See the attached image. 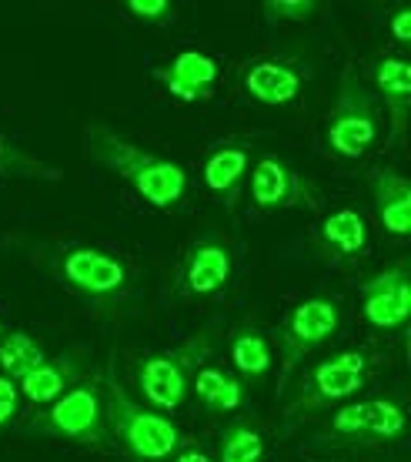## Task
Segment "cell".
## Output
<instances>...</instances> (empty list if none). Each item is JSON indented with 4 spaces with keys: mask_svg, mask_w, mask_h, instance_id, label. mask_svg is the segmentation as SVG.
Wrapping results in <instances>:
<instances>
[{
    "mask_svg": "<svg viewBox=\"0 0 411 462\" xmlns=\"http://www.w3.org/2000/svg\"><path fill=\"white\" fill-rule=\"evenodd\" d=\"M17 405H21V389H17V382H11V379H4V375H0V432L14 422V416H17Z\"/></svg>",
    "mask_w": 411,
    "mask_h": 462,
    "instance_id": "cell-27",
    "label": "cell"
},
{
    "mask_svg": "<svg viewBox=\"0 0 411 462\" xmlns=\"http://www.w3.org/2000/svg\"><path fill=\"white\" fill-rule=\"evenodd\" d=\"M0 336H4V325H0Z\"/></svg>",
    "mask_w": 411,
    "mask_h": 462,
    "instance_id": "cell-30",
    "label": "cell"
},
{
    "mask_svg": "<svg viewBox=\"0 0 411 462\" xmlns=\"http://www.w3.org/2000/svg\"><path fill=\"white\" fill-rule=\"evenodd\" d=\"M321 245L334 254V258H361L368 248V225L361 211L338 208L321 221Z\"/></svg>",
    "mask_w": 411,
    "mask_h": 462,
    "instance_id": "cell-19",
    "label": "cell"
},
{
    "mask_svg": "<svg viewBox=\"0 0 411 462\" xmlns=\"http://www.w3.org/2000/svg\"><path fill=\"white\" fill-rule=\"evenodd\" d=\"M248 191H251V205L258 211H291L318 205V185L288 162H281L278 154H261L251 164Z\"/></svg>",
    "mask_w": 411,
    "mask_h": 462,
    "instance_id": "cell-8",
    "label": "cell"
},
{
    "mask_svg": "<svg viewBox=\"0 0 411 462\" xmlns=\"http://www.w3.org/2000/svg\"><path fill=\"white\" fill-rule=\"evenodd\" d=\"M231 272H234L231 245L217 235H197L195 242L187 245L181 268H178V295L181 299H211L228 289Z\"/></svg>",
    "mask_w": 411,
    "mask_h": 462,
    "instance_id": "cell-10",
    "label": "cell"
},
{
    "mask_svg": "<svg viewBox=\"0 0 411 462\" xmlns=\"http://www.w3.org/2000/svg\"><path fill=\"white\" fill-rule=\"evenodd\" d=\"M124 11L131 14V17H137V21L154 23V27L174 21V4H171V0H127Z\"/></svg>",
    "mask_w": 411,
    "mask_h": 462,
    "instance_id": "cell-26",
    "label": "cell"
},
{
    "mask_svg": "<svg viewBox=\"0 0 411 462\" xmlns=\"http://www.w3.org/2000/svg\"><path fill=\"white\" fill-rule=\"evenodd\" d=\"M391 34H395V41H398L401 47L411 44V7H398V11L391 14Z\"/></svg>",
    "mask_w": 411,
    "mask_h": 462,
    "instance_id": "cell-28",
    "label": "cell"
},
{
    "mask_svg": "<svg viewBox=\"0 0 411 462\" xmlns=\"http://www.w3.org/2000/svg\"><path fill=\"white\" fill-rule=\"evenodd\" d=\"M251 174V144L248 141H221L205 162V185L207 191L224 201V205H234L241 195V188Z\"/></svg>",
    "mask_w": 411,
    "mask_h": 462,
    "instance_id": "cell-14",
    "label": "cell"
},
{
    "mask_svg": "<svg viewBox=\"0 0 411 462\" xmlns=\"http://www.w3.org/2000/svg\"><path fill=\"white\" fill-rule=\"evenodd\" d=\"M328 436H334V442H348V446L398 442L405 436V412L398 402H388V399L352 402L334 412Z\"/></svg>",
    "mask_w": 411,
    "mask_h": 462,
    "instance_id": "cell-11",
    "label": "cell"
},
{
    "mask_svg": "<svg viewBox=\"0 0 411 462\" xmlns=\"http://www.w3.org/2000/svg\"><path fill=\"white\" fill-rule=\"evenodd\" d=\"M174 462H211V456H205L201 449H184L174 456Z\"/></svg>",
    "mask_w": 411,
    "mask_h": 462,
    "instance_id": "cell-29",
    "label": "cell"
},
{
    "mask_svg": "<svg viewBox=\"0 0 411 462\" xmlns=\"http://www.w3.org/2000/svg\"><path fill=\"white\" fill-rule=\"evenodd\" d=\"M368 185H371V198H375L378 221L385 225L388 235L405 238V235L411 231V185H408V178L398 174V171L381 168V171H371Z\"/></svg>",
    "mask_w": 411,
    "mask_h": 462,
    "instance_id": "cell-17",
    "label": "cell"
},
{
    "mask_svg": "<svg viewBox=\"0 0 411 462\" xmlns=\"http://www.w3.org/2000/svg\"><path fill=\"white\" fill-rule=\"evenodd\" d=\"M104 393V422L107 432L124 446L137 462H164L181 452V429L174 426L168 416L151 412L134 395L124 389V382L107 369L101 382Z\"/></svg>",
    "mask_w": 411,
    "mask_h": 462,
    "instance_id": "cell-2",
    "label": "cell"
},
{
    "mask_svg": "<svg viewBox=\"0 0 411 462\" xmlns=\"http://www.w3.org/2000/svg\"><path fill=\"white\" fill-rule=\"evenodd\" d=\"M324 141L338 158H361L378 141V107L354 70H344L338 84V97L328 115Z\"/></svg>",
    "mask_w": 411,
    "mask_h": 462,
    "instance_id": "cell-6",
    "label": "cell"
},
{
    "mask_svg": "<svg viewBox=\"0 0 411 462\" xmlns=\"http://www.w3.org/2000/svg\"><path fill=\"white\" fill-rule=\"evenodd\" d=\"M301 84H305V70L297 68L295 60L285 58H261L244 70V91H248V97H254V101H261L268 107L295 101L297 94H301Z\"/></svg>",
    "mask_w": 411,
    "mask_h": 462,
    "instance_id": "cell-15",
    "label": "cell"
},
{
    "mask_svg": "<svg viewBox=\"0 0 411 462\" xmlns=\"http://www.w3.org/2000/svg\"><path fill=\"white\" fill-rule=\"evenodd\" d=\"M375 88L381 94V101L388 107L391 117V141L405 138L408 127V111H411V64L398 54L375 60Z\"/></svg>",
    "mask_w": 411,
    "mask_h": 462,
    "instance_id": "cell-16",
    "label": "cell"
},
{
    "mask_svg": "<svg viewBox=\"0 0 411 462\" xmlns=\"http://www.w3.org/2000/svg\"><path fill=\"white\" fill-rule=\"evenodd\" d=\"M34 432L54 439L80 442V446H104L107 422H104V393L101 382H78L68 393L47 405V412L31 422Z\"/></svg>",
    "mask_w": 411,
    "mask_h": 462,
    "instance_id": "cell-7",
    "label": "cell"
},
{
    "mask_svg": "<svg viewBox=\"0 0 411 462\" xmlns=\"http://www.w3.org/2000/svg\"><path fill=\"white\" fill-rule=\"evenodd\" d=\"M264 439L258 429L248 422H231L221 432V446H217V462H261Z\"/></svg>",
    "mask_w": 411,
    "mask_h": 462,
    "instance_id": "cell-24",
    "label": "cell"
},
{
    "mask_svg": "<svg viewBox=\"0 0 411 462\" xmlns=\"http://www.w3.org/2000/svg\"><path fill=\"white\" fill-rule=\"evenodd\" d=\"M191 389L197 393V402L205 405L207 412H234L244 402L241 382L234 375H228L224 369H211V365H205V369L197 372Z\"/></svg>",
    "mask_w": 411,
    "mask_h": 462,
    "instance_id": "cell-20",
    "label": "cell"
},
{
    "mask_svg": "<svg viewBox=\"0 0 411 462\" xmlns=\"http://www.w3.org/2000/svg\"><path fill=\"white\" fill-rule=\"evenodd\" d=\"M211 346H215V332L205 328V332H197L195 338H187L181 346L137 358L134 382L137 393L144 395V402L160 409V412L181 409L187 393H191L195 375L205 369V358L211 356Z\"/></svg>",
    "mask_w": 411,
    "mask_h": 462,
    "instance_id": "cell-3",
    "label": "cell"
},
{
    "mask_svg": "<svg viewBox=\"0 0 411 462\" xmlns=\"http://www.w3.org/2000/svg\"><path fill=\"white\" fill-rule=\"evenodd\" d=\"M368 379H371V356L365 348H344V352L321 358L318 365L301 379L295 399L285 409V419L297 422V419L311 416V412H321V409H328L334 402H344L354 393H361Z\"/></svg>",
    "mask_w": 411,
    "mask_h": 462,
    "instance_id": "cell-4",
    "label": "cell"
},
{
    "mask_svg": "<svg viewBox=\"0 0 411 462\" xmlns=\"http://www.w3.org/2000/svg\"><path fill=\"white\" fill-rule=\"evenodd\" d=\"M54 275L74 295L97 305H114L127 295L131 275L127 265L97 245H68L54 258Z\"/></svg>",
    "mask_w": 411,
    "mask_h": 462,
    "instance_id": "cell-5",
    "label": "cell"
},
{
    "mask_svg": "<svg viewBox=\"0 0 411 462\" xmlns=\"http://www.w3.org/2000/svg\"><path fill=\"white\" fill-rule=\"evenodd\" d=\"M44 358H47L44 346L37 338L27 336V332H7V336H0V375L4 379L21 385Z\"/></svg>",
    "mask_w": 411,
    "mask_h": 462,
    "instance_id": "cell-21",
    "label": "cell"
},
{
    "mask_svg": "<svg viewBox=\"0 0 411 462\" xmlns=\"http://www.w3.org/2000/svg\"><path fill=\"white\" fill-rule=\"evenodd\" d=\"M261 11L268 23H305L315 17L318 4L315 0H264Z\"/></svg>",
    "mask_w": 411,
    "mask_h": 462,
    "instance_id": "cell-25",
    "label": "cell"
},
{
    "mask_svg": "<svg viewBox=\"0 0 411 462\" xmlns=\"http://www.w3.org/2000/svg\"><path fill=\"white\" fill-rule=\"evenodd\" d=\"M84 148L104 171L117 174L124 185L134 188L151 208L171 211L187 195V174L181 164L158 154V151L141 148L137 141H131L104 121L84 127Z\"/></svg>",
    "mask_w": 411,
    "mask_h": 462,
    "instance_id": "cell-1",
    "label": "cell"
},
{
    "mask_svg": "<svg viewBox=\"0 0 411 462\" xmlns=\"http://www.w3.org/2000/svg\"><path fill=\"white\" fill-rule=\"evenodd\" d=\"M0 181H60V171L54 164H44L41 158L27 154L0 131Z\"/></svg>",
    "mask_w": 411,
    "mask_h": 462,
    "instance_id": "cell-22",
    "label": "cell"
},
{
    "mask_svg": "<svg viewBox=\"0 0 411 462\" xmlns=\"http://www.w3.org/2000/svg\"><path fill=\"white\" fill-rule=\"evenodd\" d=\"M80 372H84V365H80L78 356L44 358V362H41V365H37V369L31 372L17 389H21V395L27 399V402L50 405L54 399H60V395L68 393L70 385H78Z\"/></svg>",
    "mask_w": 411,
    "mask_h": 462,
    "instance_id": "cell-18",
    "label": "cell"
},
{
    "mask_svg": "<svg viewBox=\"0 0 411 462\" xmlns=\"http://www.w3.org/2000/svg\"><path fill=\"white\" fill-rule=\"evenodd\" d=\"M231 362H234V369H238L241 375L261 379L264 372L271 369V348H268L261 332L238 328V332L231 336Z\"/></svg>",
    "mask_w": 411,
    "mask_h": 462,
    "instance_id": "cell-23",
    "label": "cell"
},
{
    "mask_svg": "<svg viewBox=\"0 0 411 462\" xmlns=\"http://www.w3.org/2000/svg\"><path fill=\"white\" fill-rule=\"evenodd\" d=\"M361 309H365L368 325L381 332L401 328L411 315V289H408V268L405 262L388 265L361 282Z\"/></svg>",
    "mask_w": 411,
    "mask_h": 462,
    "instance_id": "cell-12",
    "label": "cell"
},
{
    "mask_svg": "<svg viewBox=\"0 0 411 462\" xmlns=\"http://www.w3.org/2000/svg\"><path fill=\"white\" fill-rule=\"evenodd\" d=\"M154 81L181 105H197L211 97V88L217 81V64L201 51H181L171 64L154 68Z\"/></svg>",
    "mask_w": 411,
    "mask_h": 462,
    "instance_id": "cell-13",
    "label": "cell"
},
{
    "mask_svg": "<svg viewBox=\"0 0 411 462\" xmlns=\"http://www.w3.org/2000/svg\"><path fill=\"white\" fill-rule=\"evenodd\" d=\"M338 322H342V309H338V301L328 299V295H315V299L297 301L295 309H291V315L285 319V328H281L285 375H291L295 365L308 356V352L324 346V342L338 332Z\"/></svg>",
    "mask_w": 411,
    "mask_h": 462,
    "instance_id": "cell-9",
    "label": "cell"
}]
</instances>
